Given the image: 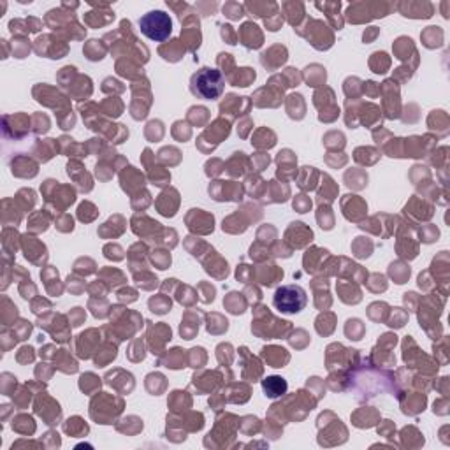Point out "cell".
Returning a JSON list of instances; mask_svg holds the SVG:
<instances>
[{
    "label": "cell",
    "mask_w": 450,
    "mask_h": 450,
    "mask_svg": "<svg viewBox=\"0 0 450 450\" xmlns=\"http://www.w3.org/2000/svg\"><path fill=\"white\" fill-rule=\"evenodd\" d=\"M101 41H97V39H92V41H88V44H86L85 46V53H86V56H88V60H102L104 58V53H106V49L101 46Z\"/></svg>",
    "instance_id": "obj_14"
},
{
    "label": "cell",
    "mask_w": 450,
    "mask_h": 450,
    "mask_svg": "<svg viewBox=\"0 0 450 450\" xmlns=\"http://www.w3.org/2000/svg\"><path fill=\"white\" fill-rule=\"evenodd\" d=\"M282 23H283V16H282V12H275V14L272 16H269V18L266 19V27H267V30H271V32H276L278 30L280 27H282Z\"/></svg>",
    "instance_id": "obj_22"
},
{
    "label": "cell",
    "mask_w": 450,
    "mask_h": 450,
    "mask_svg": "<svg viewBox=\"0 0 450 450\" xmlns=\"http://www.w3.org/2000/svg\"><path fill=\"white\" fill-rule=\"evenodd\" d=\"M139 30L153 43H164L172 32V19L164 11H150L139 19Z\"/></svg>",
    "instance_id": "obj_2"
},
{
    "label": "cell",
    "mask_w": 450,
    "mask_h": 450,
    "mask_svg": "<svg viewBox=\"0 0 450 450\" xmlns=\"http://www.w3.org/2000/svg\"><path fill=\"white\" fill-rule=\"evenodd\" d=\"M396 7L406 18H431L433 11H435L433 4L429 2H401Z\"/></svg>",
    "instance_id": "obj_6"
},
{
    "label": "cell",
    "mask_w": 450,
    "mask_h": 450,
    "mask_svg": "<svg viewBox=\"0 0 450 450\" xmlns=\"http://www.w3.org/2000/svg\"><path fill=\"white\" fill-rule=\"evenodd\" d=\"M150 308L153 313H159V315H164V313H167L169 309H171V301L169 299H164V297L160 296H155L150 299Z\"/></svg>",
    "instance_id": "obj_20"
},
{
    "label": "cell",
    "mask_w": 450,
    "mask_h": 450,
    "mask_svg": "<svg viewBox=\"0 0 450 450\" xmlns=\"http://www.w3.org/2000/svg\"><path fill=\"white\" fill-rule=\"evenodd\" d=\"M317 7H319V9H322L325 12V14L329 16V19H331L332 22V25L334 27H336V30H340L341 27H343V25H340L336 22V19H334V14H340V7H341V4L340 2H325V4H317Z\"/></svg>",
    "instance_id": "obj_16"
},
{
    "label": "cell",
    "mask_w": 450,
    "mask_h": 450,
    "mask_svg": "<svg viewBox=\"0 0 450 450\" xmlns=\"http://www.w3.org/2000/svg\"><path fill=\"white\" fill-rule=\"evenodd\" d=\"M373 60H378V65H375L373 67V72H377V74L387 72V67L390 65V60H389V56H387V53H383V51L375 53Z\"/></svg>",
    "instance_id": "obj_21"
},
{
    "label": "cell",
    "mask_w": 450,
    "mask_h": 450,
    "mask_svg": "<svg viewBox=\"0 0 450 450\" xmlns=\"http://www.w3.org/2000/svg\"><path fill=\"white\" fill-rule=\"evenodd\" d=\"M311 208V201L308 199L306 195H297L294 199V209L299 213H306Z\"/></svg>",
    "instance_id": "obj_23"
},
{
    "label": "cell",
    "mask_w": 450,
    "mask_h": 450,
    "mask_svg": "<svg viewBox=\"0 0 450 450\" xmlns=\"http://www.w3.org/2000/svg\"><path fill=\"white\" fill-rule=\"evenodd\" d=\"M262 356L269 362L272 367H283L285 362L288 361V354L285 348L280 346H269V348H262Z\"/></svg>",
    "instance_id": "obj_8"
},
{
    "label": "cell",
    "mask_w": 450,
    "mask_h": 450,
    "mask_svg": "<svg viewBox=\"0 0 450 450\" xmlns=\"http://www.w3.org/2000/svg\"><path fill=\"white\" fill-rule=\"evenodd\" d=\"M420 37L426 48H438L443 43V30L440 27H427Z\"/></svg>",
    "instance_id": "obj_10"
},
{
    "label": "cell",
    "mask_w": 450,
    "mask_h": 450,
    "mask_svg": "<svg viewBox=\"0 0 450 450\" xmlns=\"http://www.w3.org/2000/svg\"><path fill=\"white\" fill-rule=\"evenodd\" d=\"M282 14H287V19L290 25H297L304 14V6L301 2H283Z\"/></svg>",
    "instance_id": "obj_11"
},
{
    "label": "cell",
    "mask_w": 450,
    "mask_h": 450,
    "mask_svg": "<svg viewBox=\"0 0 450 450\" xmlns=\"http://www.w3.org/2000/svg\"><path fill=\"white\" fill-rule=\"evenodd\" d=\"M245 9H248L251 14L259 16V18L267 19L269 16H272L275 12H278V6L272 2H248L245 4Z\"/></svg>",
    "instance_id": "obj_9"
},
{
    "label": "cell",
    "mask_w": 450,
    "mask_h": 450,
    "mask_svg": "<svg viewBox=\"0 0 450 450\" xmlns=\"http://www.w3.org/2000/svg\"><path fill=\"white\" fill-rule=\"evenodd\" d=\"M390 276L394 278L396 283H404L408 278H410V267L403 266V264L396 262V264H390Z\"/></svg>",
    "instance_id": "obj_17"
},
{
    "label": "cell",
    "mask_w": 450,
    "mask_h": 450,
    "mask_svg": "<svg viewBox=\"0 0 450 450\" xmlns=\"http://www.w3.org/2000/svg\"><path fill=\"white\" fill-rule=\"evenodd\" d=\"M241 294H238V292H230L229 297L224 301V304L227 306V309H229L230 313H243L245 311V301L239 297Z\"/></svg>",
    "instance_id": "obj_15"
},
{
    "label": "cell",
    "mask_w": 450,
    "mask_h": 450,
    "mask_svg": "<svg viewBox=\"0 0 450 450\" xmlns=\"http://www.w3.org/2000/svg\"><path fill=\"white\" fill-rule=\"evenodd\" d=\"M181 39H183L185 46H188V49H195L201 46V30H199V25L195 27H185L181 30Z\"/></svg>",
    "instance_id": "obj_12"
},
{
    "label": "cell",
    "mask_w": 450,
    "mask_h": 450,
    "mask_svg": "<svg viewBox=\"0 0 450 450\" xmlns=\"http://www.w3.org/2000/svg\"><path fill=\"white\" fill-rule=\"evenodd\" d=\"M262 389L267 398H280L287 392L288 385L282 377H267L262 380Z\"/></svg>",
    "instance_id": "obj_7"
},
{
    "label": "cell",
    "mask_w": 450,
    "mask_h": 450,
    "mask_svg": "<svg viewBox=\"0 0 450 450\" xmlns=\"http://www.w3.org/2000/svg\"><path fill=\"white\" fill-rule=\"evenodd\" d=\"M125 296H127V290L120 292V299H123V297H125ZM129 296H130V297H129V299H130V301H134V299H135V294H134V292H130V294H129Z\"/></svg>",
    "instance_id": "obj_27"
},
{
    "label": "cell",
    "mask_w": 450,
    "mask_h": 450,
    "mask_svg": "<svg viewBox=\"0 0 450 450\" xmlns=\"http://www.w3.org/2000/svg\"><path fill=\"white\" fill-rule=\"evenodd\" d=\"M222 39L227 44H236L238 43V34L234 32V28L230 25H222Z\"/></svg>",
    "instance_id": "obj_24"
},
{
    "label": "cell",
    "mask_w": 450,
    "mask_h": 450,
    "mask_svg": "<svg viewBox=\"0 0 450 450\" xmlns=\"http://www.w3.org/2000/svg\"><path fill=\"white\" fill-rule=\"evenodd\" d=\"M238 37L241 39V44L246 46L248 49H257L262 46L264 43V35L262 32L259 30V27L253 22H246L243 23V27L239 28Z\"/></svg>",
    "instance_id": "obj_5"
},
{
    "label": "cell",
    "mask_w": 450,
    "mask_h": 450,
    "mask_svg": "<svg viewBox=\"0 0 450 450\" xmlns=\"http://www.w3.org/2000/svg\"><path fill=\"white\" fill-rule=\"evenodd\" d=\"M224 14L230 19H239L245 16V6L238 2H227L224 6Z\"/></svg>",
    "instance_id": "obj_19"
},
{
    "label": "cell",
    "mask_w": 450,
    "mask_h": 450,
    "mask_svg": "<svg viewBox=\"0 0 450 450\" xmlns=\"http://www.w3.org/2000/svg\"><path fill=\"white\" fill-rule=\"evenodd\" d=\"M345 332H346V336H348L350 340L359 341V340H361V336H362V332H364V325H362L361 320L352 319V320L346 322Z\"/></svg>",
    "instance_id": "obj_18"
},
{
    "label": "cell",
    "mask_w": 450,
    "mask_h": 450,
    "mask_svg": "<svg viewBox=\"0 0 450 450\" xmlns=\"http://www.w3.org/2000/svg\"><path fill=\"white\" fill-rule=\"evenodd\" d=\"M309 25H311L313 28H309L308 34H304V37H308L309 43H311L317 49H327V48H331L334 37L331 34V30H327V27L324 25V22L309 19Z\"/></svg>",
    "instance_id": "obj_4"
},
{
    "label": "cell",
    "mask_w": 450,
    "mask_h": 450,
    "mask_svg": "<svg viewBox=\"0 0 450 450\" xmlns=\"http://www.w3.org/2000/svg\"><path fill=\"white\" fill-rule=\"evenodd\" d=\"M377 35H378V28H377V27H371L369 30H366V32H364L362 39H364V43H369V41H373Z\"/></svg>",
    "instance_id": "obj_26"
},
{
    "label": "cell",
    "mask_w": 450,
    "mask_h": 450,
    "mask_svg": "<svg viewBox=\"0 0 450 450\" xmlns=\"http://www.w3.org/2000/svg\"><path fill=\"white\" fill-rule=\"evenodd\" d=\"M251 81H255V72L251 69H238L236 76H230V83L234 86H248Z\"/></svg>",
    "instance_id": "obj_13"
},
{
    "label": "cell",
    "mask_w": 450,
    "mask_h": 450,
    "mask_svg": "<svg viewBox=\"0 0 450 450\" xmlns=\"http://www.w3.org/2000/svg\"><path fill=\"white\" fill-rule=\"evenodd\" d=\"M195 9H202V14L208 16V14H213L214 11H217V4H197Z\"/></svg>",
    "instance_id": "obj_25"
},
{
    "label": "cell",
    "mask_w": 450,
    "mask_h": 450,
    "mask_svg": "<svg viewBox=\"0 0 450 450\" xmlns=\"http://www.w3.org/2000/svg\"><path fill=\"white\" fill-rule=\"evenodd\" d=\"M225 80L220 71L211 67L199 69L190 80V92L204 101H214L224 92Z\"/></svg>",
    "instance_id": "obj_1"
},
{
    "label": "cell",
    "mask_w": 450,
    "mask_h": 450,
    "mask_svg": "<svg viewBox=\"0 0 450 450\" xmlns=\"http://www.w3.org/2000/svg\"><path fill=\"white\" fill-rule=\"evenodd\" d=\"M306 303V292L299 285H283L275 292V299H272L275 308L282 313H288V315L303 311Z\"/></svg>",
    "instance_id": "obj_3"
}]
</instances>
